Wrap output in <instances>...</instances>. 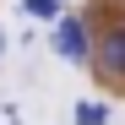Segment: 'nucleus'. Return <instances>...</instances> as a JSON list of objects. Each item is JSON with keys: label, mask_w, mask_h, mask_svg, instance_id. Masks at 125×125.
Returning <instances> with one entry per match:
<instances>
[{"label": "nucleus", "mask_w": 125, "mask_h": 125, "mask_svg": "<svg viewBox=\"0 0 125 125\" xmlns=\"http://www.w3.org/2000/svg\"><path fill=\"white\" fill-rule=\"evenodd\" d=\"M93 16V76H98V87H109V93H125V6L120 0H98V11Z\"/></svg>", "instance_id": "nucleus-1"}, {"label": "nucleus", "mask_w": 125, "mask_h": 125, "mask_svg": "<svg viewBox=\"0 0 125 125\" xmlns=\"http://www.w3.org/2000/svg\"><path fill=\"white\" fill-rule=\"evenodd\" d=\"M49 49L65 60V65H87L93 60V16L76 11V16H54L49 27Z\"/></svg>", "instance_id": "nucleus-2"}, {"label": "nucleus", "mask_w": 125, "mask_h": 125, "mask_svg": "<svg viewBox=\"0 0 125 125\" xmlns=\"http://www.w3.org/2000/svg\"><path fill=\"white\" fill-rule=\"evenodd\" d=\"M71 114H76V125H109V103L103 98H82Z\"/></svg>", "instance_id": "nucleus-3"}, {"label": "nucleus", "mask_w": 125, "mask_h": 125, "mask_svg": "<svg viewBox=\"0 0 125 125\" xmlns=\"http://www.w3.org/2000/svg\"><path fill=\"white\" fill-rule=\"evenodd\" d=\"M22 11L33 16V22H54V16H60V0H22Z\"/></svg>", "instance_id": "nucleus-4"}, {"label": "nucleus", "mask_w": 125, "mask_h": 125, "mask_svg": "<svg viewBox=\"0 0 125 125\" xmlns=\"http://www.w3.org/2000/svg\"><path fill=\"white\" fill-rule=\"evenodd\" d=\"M120 6H125V0H120Z\"/></svg>", "instance_id": "nucleus-5"}]
</instances>
